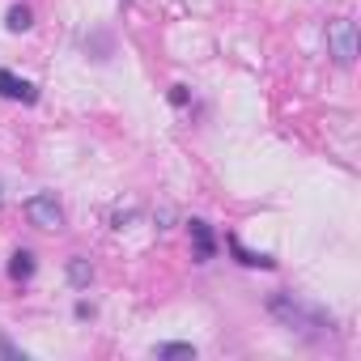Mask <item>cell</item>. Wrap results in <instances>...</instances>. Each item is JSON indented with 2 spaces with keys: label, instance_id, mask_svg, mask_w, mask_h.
I'll return each mask as SVG.
<instances>
[{
  "label": "cell",
  "instance_id": "obj_1",
  "mask_svg": "<svg viewBox=\"0 0 361 361\" xmlns=\"http://www.w3.org/2000/svg\"><path fill=\"white\" fill-rule=\"evenodd\" d=\"M268 310H272V319H276L281 327H289V331H331V327H336L331 314L306 306L302 298H293V293H285V289L268 298Z\"/></svg>",
  "mask_w": 361,
  "mask_h": 361
},
{
  "label": "cell",
  "instance_id": "obj_2",
  "mask_svg": "<svg viewBox=\"0 0 361 361\" xmlns=\"http://www.w3.org/2000/svg\"><path fill=\"white\" fill-rule=\"evenodd\" d=\"M327 56H331L340 68H348V64L357 60V26H353L348 18H331V22H327Z\"/></svg>",
  "mask_w": 361,
  "mask_h": 361
},
{
  "label": "cell",
  "instance_id": "obj_3",
  "mask_svg": "<svg viewBox=\"0 0 361 361\" xmlns=\"http://www.w3.org/2000/svg\"><path fill=\"white\" fill-rule=\"evenodd\" d=\"M26 217H30V226H39V230H64V204L56 200V192L30 196V200H26Z\"/></svg>",
  "mask_w": 361,
  "mask_h": 361
},
{
  "label": "cell",
  "instance_id": "obj_4",
  "mask_svg": "<svg viewBox=\"0 0 361 361\" xmlns=\"http://www.w3.org/2000/svg\"><path fill=\"white\" fill-rule=\"evenodd\" d=\"M0 98H9V102H39V90L26 81V77H18V73H9V68H0Z\"/></svg>",
  "mask_w": 361,
  "mask_h": 361
},
{
  "label": "cell",
  "instance_id": "obj_5",
  "mask_svg": "<svg viewBox=\"0 0 361 361\" xmlns=\"http://www.w3.org/2000/svg\"><path fill=\"white\" fill-rule=\"evenodd\" d=\"M188 230H192V243H196V259H200V264H209V259L217 255L213 226H209V221H200V217H192V221H188Z\"/></svg>",
  "mask_w": 361,
  "mask_h": 361
},
{
  "label": "cell",
  "instance_id": "obj_6",
  "mask_svg": "<svg viewBox=\"0 0 361 361\" xmlns=\"http://www.w3.org/2000/svg\"><path fill=\"white\" fill-rule=\"evenodd\" d=\"M230 251L238 255V264H247V268H276V259L272 255H264V251H247L238 238H230Z\"/></svg>",
  "mask_w": 361,
  "mask_h": 361
},
{
  "label": "cell",
  "instance_id": "obj_7",
  "mask_svg": "<svg viewBox=\"0 0 361 361\" xmlns=\"http://www.w3.org/2000/svg\"><path fill=\"white\" fill-rule=\"evenodd\" d=\"M68 281H73V289H90V281H94V264H90L85 255H73V259H68Z\"/></svg>",
  "mask_w": 361,
  "mask_h": 361
},
{
  "label": "cell",
  "instance_id": "obj_8",
  "mask_svg": "<svg viewBox=\"0 0 361 361\" xmlns=\"http://www.w3.org/2000/svg\"><path fill=\"white\" fill-rule=\"evenodd\" d=\"M9 276H13L18 285H26V281L35 276V255H30V251H13V259H9Z\"/></svg>",
  "mask_w": 361,
  "mask_h": 361
},
{
  "label": "cell",
  "instance_id": "obj_9",
  "mask_svg": "<svg viewBox=\"0 0 361 361\" xmlns=\"http://www.w3.org/2000/svg\"><path fill=\"white\" fill-rule=\"evenodd\" d=\"M5 26H9L13 35H22V30H30V26H35V18H30V9H26V5H13V9L5 13Z\"/></svg>",
  "mask_w": 361,
  "mask_h": 361
},
{
  "label": "cell",
  "instance_id": "obj_10",
  "mask_svg": "<svg viewBox=\"0 0 361 361\" xmlns=\"http://www.w3.org/2000/svg\"><path fill=\"white\" fill-rule=\"evenodd\" d=\"M153 357H196V348L192 344H157Z\"/></svg>",
  "mask_w": 361,
  "mask_h": 361
},
{
  "label": "cell",
  "instance_id": "obj_11",
  "mask_svg": "<svg viewBox=\"0 0 361 361\" xmlns=\"http://www.w3.org/2000/svg\"><path fill=\"white\" fill-rule=\"evenodd\" d=\"M128 221H136V209H119V213L111 217V226H115V230H128Z\"/></svg>",
  "mask_w": 361,
  "mask_h": 361
},
{
  "label": "cell",
  "instance_id": "obj_12",
  "mask_svg": "<svg viewBox=\"0 0 361 361\" xmlns=\"http://www.w3.org/2000/svg\"><path fill=\"white\" fill-rule=\"evenodd\" d=\"M170 102H174V106H188V102H192L188 85H170Z\"/></svg>",
  "mask_w": 361,
  "mask_h": 361
},
{
  "label": "cell",
  "instance_id": "obj_13",
  "mask_svg": "<svg viewBox=\"0 0 361 361\" xmlns=\"http://www.w3.org/2000/svg\"><path fill=\"white\" fill-rule=\"evenodd\" d=\"M0 357H18V361H26V353H22V348H13L5 336H0Z\"/></svg>",
  "mask_w": 361,
  "mask_h": 361
},
{
  "label": "cell",
  "instance_id": "obj_14",
  "mask_svg": "<svg viewBox=\"0 0 361 361\" xmlns=\"http://www.w3.org/2000/svg\"><path fill=\"white\" fill-rule=\"evenodd\" d=\"M77 319H94V306L90 302H77Z\"/></svg>",
  "mask_w": 361,
  "mask_h": 361
},
{
  "label": "cell",
  "instance_id": "obj_15",
  "mask_svg": "<svg viewBox=\"0 0 361 361\" xmlns=\"http://www.w3.org/2000/svg\"><path fill=\"white\" fill-rule=\"evenodd\" d=\"M0 204H5V188H0Z\"/></svg>",
  "mask_w": 361,
  "mask_h": 361
}]
</instances>
